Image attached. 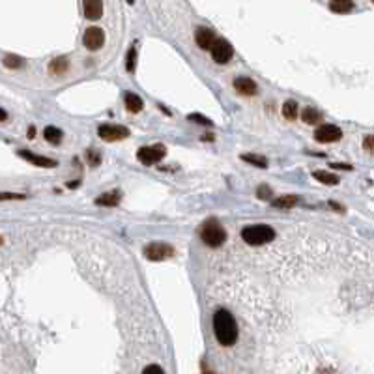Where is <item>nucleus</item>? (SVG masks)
Wrapping results in <instances>:
<instances>
[{
  "label": "nucleus",
  "mask_w": 374,
  "mask_h": 374,
  "mask_svg": "<svg viewBox=\"0 0 374 374\" xmlns=\"http://www.w3.org/2000/svg\"><path fill=\"white\" fill-rule=\"evenodd\" d=\"M211 322H213V335H216L217 343H219L221 346H232V344H236L238 335H240V331H238V324H236V320H234V316H232L226 309L216 311Z\"/></svg>",
  "instance_id": "nucleus-1"
},
{
  "label": "nucleus",
  "mask_w": 374,
  "mask_h": 374,
  "mask_svg": "<svg viewBox=\"0 0 374 374\" xmlns=\"http://www.w3.org/2000/svg\"><path fill=\"white\" fill-rule=\"evenodd\" d=\"M200 240L204 241V245L211 247V249H217L226 241V230L223 228L219 221L213 217V219H208L200 228Z\"/></svg>",
  "instance_id": "nucleus-2"
},
{
  "label": "nucleus",
  "mask_w": 374,
  "mask_h": 374,
  "mask_svg": "<svg viewBox=\"0 0 374 374\" xmlns=\"http://www.w3.org/2000/svg\"><path fill=\"white\" fill-rule=\"evenodd\" d=\"M241 238L247 245H264L275 240V230L268 225H251L241 230Z\"/></svg>",
  "instance_id": "nucleus-3"
},
{
  "label": "nucleus",
  "mask_w": 374,
  "mask_h": 374,
  "mask_svg": "<svg viewBox=\"0 0 374 374\" xmlns=\"http://www.w3.org/2000/svg\"><path fill=\"white\" fill-rule=\"evenodd\" d=\"M167 155V148L163 144H152V146H143V148L137 152V159L146 167H152V165L159 163L161 159Z\"/></svg>",
  "instance_id": "nucleus-4"
},
{
  "label": "nucleus",
  "mask_w": 374,
  "mask_h": 374,
  "mask_svg": "<svg viewBox=\"0 0 374 374\" xmlns=\"http://www.w3.org/2000/svg\"><path fill=\"white\" fill-rule=\"evenodd\" d=\"M143 255L152 262H161V260L170 258V256H174V247L169 245V243L155 241V243H148V245L144 247Z\"/></svg>",
  "instance_id": "nucleus-5"
},
{
  "label": "nucleus",
  "mask_w": 374,
  "mask_h": 374,
  "mask_svg": "<svg viewBox=\"0 0 374 374\" xmlns=\"http://www.w3.org/2000/svg\"><path fill=\"white\" fill-rule=\"evenodd\" d=\"M211 51V58L217 62V64H228L234 57V47L230 45V41H226L225 38H219V40H213L210 47Z\"/></svg>",
  "instance_id": "nucleus-6"
},
{
  "label": "nucleus",
  "mask_w": 374,
  "mask_h": 374,
  "mask_svg": "<svg viewBox=\"0 0 374 374\" xmlns=\"http://www.w3.org/2000/svg\"><path fill=\"white\" fill-rule=\"evenodd\" d=\"M98 135L105 143H114V140L129 137V129L123 126H114V123H101L98 128Z\"/></svg>",
  "instance_id": "nucleus-7"
},
{
  "label": "nucleus",
  "mask_w": 374,
  "mask_h": 374,
  "mask_svg": "<svg viewBox=\"0 0 374 374\" xmlns=\"http://www.w3.org/2000/svg\"><path fill=\"white\" fill-rule=\"evenodd\" d=\"M314 138L322 144L337 143V140L343 138V129L337 128V126H331V123H324L314 131Z\"/></svg>",
  "instance_id": "nucleus-8"
},
{
  "label": "nucleus",
  "mask_w": 374,
  "mask_h": 374,
  "mask_svg": "<svg viewBox=\"0 0 374 374\" xmlns=\"http://www.w3.org/2000/svg\"><path fill=\"white\" fill-rule=\"evenodd\" d=\"M82 43L86 47L88 51H99L105 43V32L98 26H92V28H88L84 32V36H82Z\"/></svg>",
  "instance_id": "nucleus-9"
},
{
  "label": "nucleus",
  "mask_w": 374,
  "mask_h": 374,
  "mask_svg": "<svg viewBox=\"0 0 374 374\" xmlns=\"http://www.w3.org/2000/svg\"><path fill=\"white\" fill-rule=\"evenodd\" d=\"M17 154L21 155V157L25 159V161H28V163H32L34 167H41V169H52V167H57V161L51 157H45V155H38V154H32V152H28V150H19Z\"/></svg>",
  "instance_id": "nucleus-10"
},
{
  "label": "nucleus",
  "mask_w": 374,
  "mask_h": 374,
  "mask_svg": "<svg viewBox=\"0 0 374 374\" xmlns=\"http://www.w3.org/2000/svg\"><path fill=\"white\" fill-rule=\"evenodd\" d=\"M232 84L236 88V92H240L241 96H255V94L258 92L256 82L249 77H236Z\"/></svg>",
  "instance_id": "nucleus-11"
},
{
  "label": "nucleus",
  "mask_w": 374,
  "mask_h": 374,
  "mask_svg": "<svg viewBox=\"0 0 374 374\" xmlns=\"http://www.w3.org/2000/svg\"><path fill=\"white\" fill-rule=\"evenodd\" d=\"M195 40H197V45H199L200 49L208 51L211 47V43H213V40H216V34H213L211 28L200 26V28H197V32H195Z\"/></svg>",
  "instance_id": "nucleus-12"
},
{
  "label": "nucleus",
  "mask_w": 374,
  "mask_h": 374,
  "mask_svg": "<svg viewBox=\"0 0 374 374\" xmlns=\"http://www.w3.org/2000/svg\"><path fill=\"white\" fill-rule=\"evenodd\" d=\"M84 17L90 21H98L103 15V0H84Z\"/></svg>",
  "instance_id": "nucleus-13"
},
{
  "label": "nucleus",
  "mask_w": 374,
  "mask_h": 374,
  "mask_svg": "<svg viewBox=\"0 0 374 374\" xmlns=\"http://www.w3.org/2000/svg\"><path fill=\"white\" fill-rule=\"evenodd\" d=\"M120 199H122V193H120V191H109V193H103V195H99L98 199H96V204L113 208V206L120 204Z\"/></svg>",
  "instance_id": "nucleus-14"
},
{
  "label": "nucleus",
  "mask_w": 374,
  "mask_h": 374,
  "mask_svg": "<svg viewBox=\"0 0 374 374\" xmlns=\"http://www.w3.org/2000/svg\"><path fill=\"white\" fill-rule=\"evenodd\" d=\"M275 208H282V210H290V208H294V206L299 202V199H297L296 195H282V197H277L275 200H270Z\"/></svg>",
  "instance_id": "nucleus-15"
},
{
  "label": "nucleus",
  "mask_w": 374,
  "mask_h": 374,
  "mask_svg": "<svg viewBox=\"0 0 374 374\" xmlns=\"http://www.w3.org/2000/svg\"><path fill=\"white\" fill-rule=\"evenodd\" d=\"M123 101H126V109H128L129 113H140V111H143V107H144L143 99L138 98L137 94L128 92V94H126V98H123Z\"/></svg>",
  "instance_id": "nucleus-16"
},
{
  "label": "nucleus",
  "mask_w": 374,
  "mask_h": 374,
  "mask_svg": "<svg viewBox=\"0 0 374 374\" xmlns=\"http://www.w3.org/2000/svg\"><path fill=\"white\" fill-rule=\"evenodd\" d=\"M329 10L335 13H348L354 10V2L352 0H329Z\"/></svg>",
  "instance_id": "nucleus-17"
},
{
  "label": "nucleus",
  "mask_w": 374,
  "mask_h": 374,
  "mask_svg": "<svg viewBox=\"0 0 374 374\" xmlns=\"http://www.w3.org/2000/svg\"><path fill=\"white\" fill-rule=\"evenodd\" d=\"M67 67H69V62H67L66 57H58L49 64V72L52 75H62V73L67 72Z\"/></svg>",
  "instance_id": "nucleus-18"
},
{
  "label": "nucleus",
  "mask_w": 374,
  "mask_h": 374,
  "mask_svg": "<svg viewBox=\"0 0 374 374\" xmlns=\"http://www.w3.org/2000/svg\"><path fill=\"white\" fill-rule=\"evenodd\" d=\"M43 137H45L47 143H51V144H55V146H57V144L62 143V137H64V133H62L58 128H55V126H47V128L43 129Z\"/></svg>",
  "instance_id": "nucleus-19"
},
{
  "label": "nucleus",
  "mask_w": 374,
  "mask_h": 374,
  "mask_svg": "<svg viewBox=\"0 0 374 374\" xmlns=\"http://www.w3.org/2000/svg\"><path fill=\"white\" fill-rule=\"evenodd\" d=\"M313 178L316 180V182H320V184H324V185H337L339 184L337 176L331 174V172H328V170H314Z\"/></svg>",
  "instance_id": "nucleus-20"
},
{
  "label": "nucleus",
  "mask_w": 374,
  "mask_h": 374,
  "mask_svg": "<svg viewBox=\"0 0 374 374\" xmlns=\"http://www.w3.org/2000/svg\"><path fill=\"white\" fill-rule=\"evenodd\" d=\"M301 120L305 123H309V126H316L320 120H322V116H320V113H318L316 109L313 107H305L301 111Z\"/></svg>",
  "instance_id": "nucleus-21"
},
{
  "label": "nucleus",
  "mask_w": 374,
  "mask_h": 374,
  "mask_svg": "<svg viewBox=\"0 0 374 374\" xmlns=\"http://www.w3.org/2000/svg\"><path fill=\"white\" fill-rule=\"evenodd\" d=\"M241 159L245 161V163L253 165V167H258V169H268V159L262 157V155H256V154H245L241 155Z\"/></svg>",
  "instance_id": "nucleus-22"
},
{
  "label": "nucleus",
  "mask_w": 374,
  "mask_h": 374,
  "mask_svg": "<svg viewBox=\"0 0 374 374\" xmlns=\"http://www.w3.org/2000/svg\"><path fill=\"white\" fill-rule=\"evenodd\" d=\"M135 66H137V43H133V45L129 47L128 57H126V69L129 73L135 72Z\"/></svg>",
  "instance_id": "nucleus-23"
},
{
  "label": "nucleus",
  "mask_w": 374,
  "mask_h": 374,
  "mask_svg": "<svg viewBox=\"0 0 374 374\" xmlns=\"http://www.w3.org/2000/svg\"><path fill=\"white\" fill-rule=\"evenodd\" d=\"M282 116L288 120L297 118V103L294 101V99H290V101H287L282 105Z\"/></svg>",
  "instance_id": "nucleus-24"
},
{
  "label": "nucleus",
  "mask_w": 374,
  "mask_h": 374,
  "mask_svg": "<svg viewBox=\"0 0 374 374\" xmlns=\"http://www.w3.org/2000/svg\"><path fill=\"white\" fill-rule=\"evenodd\" d=\"M2 62H4V66L10 67V69H17V67L25 66V60H23V58H19V57H15V55H8V57H6Z\"/></svg>",
  "instance_id": "nucleus-25"
},
{
  "label": "nucleus",
  "mask_w": 374,
  "mask_h": 374,
  "mask_svg": "<svg viewBox=\"0 0 374 374\" xmlns=\"http://www.w3.org/2000/svg\"><path fill=\"white\" fill-rule=\"evenodd\" d=\"M256 197H258L260 200H266V202H270V200H272V197H273L272 187H270V185H266V184L260 185V187L256 189Z\"/></svg>",
  "instance_id": "nucleus-26"
},
{
  "label": "nucleus",
  "mask_w": 374,
  "mask_h": 374,
  "mask_svg": "<svg viewBox=\"0 0 374 374\" xmlns=\"http://www.w3.org/2000/svg\"><path fill=\"white\" fill-rule=\"evenodd\" d=\"M86 161L90 167H99V165H101V154H99L98 150H88Z\"/></svg>",
  "instance_id": "nucleus-27"
},
{
  "label": "nucleus",
  "mask_w": 374,
  "mask_h": 374,
  "mask_svg": "<svg viewBox=\"0 0 374 374\" xmlns=\"http://www.w3.org/2000/svg\"><path fill=\"white\" fill-rule=\"evenodd\" d=\"M187 120H191V122H195V123H202V126H213V122H211L210 118H206V116H202V114H197V113H193V114H189L187 116Z\"/></svg>",
  "instance_id": "nucleus-28"
},
{
  "label": "nucleus",
  "mask_w": 374,
  "mask_h": 374,
  "mask_svg": "<svg viewBox=\"0 0 374 374\" xmlns=\"http://www.w3.org/2000/svg\"><path fill=\"white\" fill-rule=\"evenodd\" d=\"M26 195H21V193H0V202L4 200H25Z\"/></svg>",
  "instance_id": "nucleus-29"
},
{
  "label": "nucleus",
  "mask_w": 374,
  "mask_h": 374,
  "mask_svg": "<svg viewBox=\"0 0 374 374\" xmlns=\"http://www.w3.org/2000/svg\"><path fill=\"white\" fill-rule=\"evenodd\" d=\"M144 374H163L165 370L159 367V365H148V367H144V370H143Z\"/></svg>",
  "instance_id": "nucleus-30"
},
{
  "label": "nucleus",
  "mask_w": 374,
  "mask_h": 374,
  "mask_svg": "<svg viewBox=\"0 0 374 374\" xmlns=\"http://www.w3.org/2000/svg\"><path fill=\"white\" fill-rule=\"evenodd\" d=\"M363 146H365V150H367V152H372V135H367V137H365Z\"/></svg>",
  "instance_id": "nucleus-31"
},
{
  "label": "nucleus",
  "mask_w": 374,
  "mask_h": 374,
  "mask_svg": "<svg viewBox=\"0 0 374 374\" xmlns=\"http://www.w3.org/2000/svg\"><path fill=\"white\" fill-rule=\"evenodd\" d=\"M331 167H335V169H346V170H352V165H343V163H331Z\"/></svg>",
  "instance_id": "nucleus-32"
},
{
  "label": "nucleus",
  "mask_w": 374,
  "mask_h": 374,
  "mask_svg": "<svg viewBox=\"0 0 374 374\" xmlns=\"http://www.w3.org/2000/svg\"><path fill=\"white\" fill-rule=\"evenodd\" d=\"M34 137H36V128L30 126V128H28V138H34Z\"/></svg>",
  "instance_id": "nucleus-33"
},
{
  "label": "nucleus",
  "mask_w": 374,
  "mask_h": 374,
  "mask_svg": "<svg viewBox=\"0 0 374 374\" xmlns=\"http://www.w3.org/2000/svg\"><path fill=\"white\" fill-rule=\"evenodd\" d=\"M6 120H8V113L4 109H0V122H6Z\"/></svg>",
  "instance_id": "nucleus-34"
},
{
  "label": "nucleus",
  "mask_w": 374,
  "mask_h": 374,
  "mask_svg": "<svg viewBox=\"0 0 374 374\" xmlns=\"http://www.w3.org/2000/svg\"><path fill=\"white\" fill-rule=\"evenodd\" d=\"M67 187H69V189H75V187H79V182H77V180H73V182H69V184H67Z\"/></svg>",
  "instance_id": "nucleus-35"
},
{
  "label": "nucleus",
  "mask_w": 374,
  "mask_h": 374,
  "mask_svg": "<svg viewBox=\"0 0 374 374\" xmlns=\"http://www.w3.org/2000/svg\"><path fill=\"white\" fill-rule=\"evenodd\" d=\"M204 140H213V135H204Z\"/></svg>",
  "instance_id": "nucleus-36"
},
{
  "label": "nucleus",
  "mask_w": 374,
  "mask_h": 374,
  "mask_svg": "<svg viewBox=\"0 0 374 374\" xmlns=\"http://www.w3.org/2000/svg\"><path fill=\"white\" fill-rule=\"evenodd\" d=\"M128 4H135V0H128Z\"/></svg>",
  "instance_id": "nucleus-37"
},
{
  "label": "nucleus",
  "mask_w": 374,
  "mask_h": 374,
  "mask_svg": "<svg viewBox=\"0 0 374 374\" xmlns=\"http://www.w3.org/2000/svg\"><path fill=\"white\" fill-rule=\"evenodd\" d=\"M0 245H2V238H0Z\"/></svg>",
  "instance_id": "nucleus-38"
}]
</instances>
